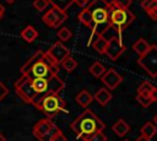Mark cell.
Masks as SVG:
<instances>
[{
	"mask_svg": "<svg viewBox=\"0 0 157 141\" xmlns=\"http://www.w3.org/2000/svg\"><path fill=\"white\" fill-rule=\"evenodd\" d=\"M67 18L66 12L60 11L55 7H52L50 10H48L43 16H42V21L50 28H56L59 26H61L64 23V21Z\"/></svg>",
	"mask_w": 157,
	"mask_h": 141,
	"instance_id": "obj_9",
	"label": "cell"
},
{
	"mask_svg": "<svg viewBox=\"0 0 157 141\" xmlns=\"http://www.w3.org/2000/svg\"><path fill=\"white\" fill-rule=\"evenodd\" d=\"M132 4V0H113L110 2L112 6L118 9H129V6Z\"/></svg>",
	"mask_w": 157,
	"mask_h": 141,
	"instance_id": "obj_31",
	"label": "cell"
},
{
	"mask_svg": "<svg viewBox=\"0 0 157 141\" xmlns=\"http://www.w3.org/2000/svg\"><path fill=\"white\" fill-rule=\"evenodd\" d=\"M21 37H22L26 42L32 43V42L36 40V38L38 37V32L36 31L34 27H32V26H27L26 28H23V29L21 31Z\"/></svg>",
	"mask_w": 157,
	"mask_h": 141,
	"instance_id": "obj_20",
	"label": "cell"
},
{
	"mask_svg": "<svg viewBox=\"0 0 157 141\" xmlns=\"http://www.w3.org/2000/svg\"><path fill=\"white\" fill-rule=\"evenodd\" d=\"M59 65L67 58V56H70V51H69V49L61 43V42H55L49 49H48V51H47Z\"/></svg>",
	"mask_w": 157,
	"mask_h": 141,
	"instance_id": "obj_11",
	"label": "cell"
},
{
	"mask_svg": "<svg viewBox=\"0 0 157 141\" xmlns=\"http://www.w3.org/2000/svg\"><path fill=\"white\" fill-rule=\"evenodd\" d=\"M126 47L124 45L121 38H113L107 42V48H105V51L104 54L112 59V60H117L124 51H125Z\"/></svg>",
	"mask_w": 157,
	"mask_h": 141,
	"instance_id": "obj_10",
	"label": "cell"
},
{
	"mask_svg": "<svg viewBox=\"0 0 157 141\" xmlns=\"http://www.w3.org/2000/svg\"><path fill=\"white\" fill-rule=\"evenodd\" d=\"M52 141H67V139H66V136L63 134V131L59 129V130L55 132V135L53 136Z\"/></svg>",
	"mask_w": 157,
	"mask_h": 141,
	"instance_id": "obj_35",
	"label": "cell"
},
{
	"mask_svg": "<svg viewBox=\"0 0 157 141\" xmlns=\"http://www.w3.org/2000/svg\"><path fill=\"white\" fill-rule=\"evenodd\" d=\"M153 124H155V125H157V115H155V116H153Z\"/></svg>",
	"mask_w": 157,
	"mask_h": 141,
	"instance_id": "obj_43",
	"label": "cell"
},
{
	"mask_svg": "<svg viewBox=\"0 0 157 141\" xmlns=\"http://www.w3.org/2000/svg\"><path fill=\"white\" fill-rule=\"evenodd\" d=\"M101 78H102L103 85H105V86L108 87V91L115 90V88L123 82L121 75H120L118 71H115L114 69H109L108 71H105Z\"/></svg>",
	"mask_w": 157,
	"mask_h": 141,
	"instance_id": "obj_12",
	"label": "cell"
},
{
	"mask_svg": "<svg viewBox=\"0 0 157 141\" xmlns=\"http://www.w3.org/2000/svg\"><path fill=\"white\" fill-rule=\"evenodd\" d=\"M75 99L78 105H81L82 108H87L91 104V102L93 101V96L87 90H82L81 92H78V94L76 96Z\"/></svg>",
	"mask_w": 157,
	"mask_h": 141,
	"instance_id": "obj_17",
	"label": "cell"
},
{
	"mask_svg": "<svg viewBox=\"0 0 157 141\" xmlns=\"http://www.w3.org/2000/svg\"><path fill=\"white\" fill-rule=\"evenodd\" d=\"M152 90H153L152 83H150V82H147V81H144V82H142V83L139 86V88H137V93H142V94H150Z\"/></svg>",
	"mask_w": 157,
	"mask_h": 141,
	"instance_id": "obj_30",
	"label": "cell"
},
{
	"mask_svg": "<svg viewBox=\"0 0 157 141\" xmlns=\"http://www.w3.org/2000/svg\"><path fill=\"white\" fill-rule=\"evenodd\" d=\"M0 141H6V139H5V136H4V135H2L1 132H0Z\"/></svg>",
	"mask_w": 157,
	"mask_h": 141,
	"instance_id": "obj_42",
	"label": "cell"
},
{
	"mask_svg": "<svg viewBox=\"0 0 157 141\" xmlns=\"http://www.w3.org/2000/svg\"><path fill=\"white\" fill-rule=\"evenodd\" d=\"M13 87H15V91L18 94V97L28 104L34 105L40 99V97L33 91V88L31 86V77L27 75H21L20 78L15 82Z\"/></svg>",
	"mask_w": 157,
	"mask_h": 141,
	"instance_id": "obj_6",
	"label": "cell"
},
{
	"mask_svg": "<svg viewBox=\"0 0 157 141\" xmlns=\"http://www.w3.org/2000/svg\"><path fill=\"white\" fill-rule=\"evenodd\" d=\"M125 141H128V140H125Z\"/></svg>",
	"mask_w": 157,
	"mask_h": 141,
	"instance_id": "obj_45",
	"label": "cell"
},
{
	"mask_svg": "<svg viewBox=\"0 0 157 141\" xmlns=\"http://www.w3.org/2000/svg\"><path fill=\"white\" fill-rule=\"evenodd\" d=\"M86 9L92 15V25L90 27L92 34L88 39L87 45H91L94 39H97L102 31L109 25V11H110V2L107 0H92Z\"/></svg>",
	"mask_w": 157,
	"mask_h": 141,
	"instance_id": "obj_1",
	"label": "cell"
},
{
	"mask_svg": "<svg viewBox=\"0 0 157 141\" xmlns=\"http://www.w3.org/2000/svg\"><path fill=\"white\" fill-rule=\"evenodd\" d=\"M75 2H76L80 7H82V9H85V7L88 5V0H75Z\"/></svg>",
	"mask_w": 157,
	"mask_h": 141,
	"instance_id": "obj_38",
	"label": "cell"
},
{
	"mask_svg": "<svg viewBox=\"0 0 157 141\" xmlns=\"http://www.w3.org/2000/svg\"><path fill=\"white\" fill-rule=\"evenodd\" d=\"M155 1H156V0H142V1H141V7H142L145 11H147V10L153 5Z\"/></svg>",
	"mask_w": 157,
	"mask_h": 141,
	"instance_id": "obj_37",
	"label": "cell"
},
{
	"mask_svg": "<svg viewBox=\"0 0 157 141\" xmlns=\"http://www.w3.org/2000/svg\"><path fill=\"white\" fill-rule=\"evenodd\" d=\"M49 5H52V7H55L60 11H66L74 2L75 0H48Z\"/></svg>",
	"mask_w": 157,
	"mask_h": 141,
	"instance_id": "obj_21",
	"label": "cell"
},
{
	"mask_svg": "<svg viewBox=\"0 0 157 141\" xmlns=\"http://www.w3.org/2000/svg\"><path fill=\"white\" fill-rule=\"evenodd\" d=\"M77 18H78V21L82 23V25H85L86 27H91V25H92V15H91V12L85 7V9H82V11L78 13V16H77Z\"/></svg>",
	"mask_w": 157,
	"mask_h": 141,
	"instance_id": "obj_25",
	"label": "cell"
},
{
	"mask_svg": "<svg viewBox=\"0 0 157 141\" xmlns=\"http://www.w3.org/2000/svg\"><path fill=\"white\" fill-rule=\"evenodd\" d=\"M136 101H137L144 108H147V107L152 103V99H151L150 94H142V93H137V96H136Z\"/></svg>",
	"mask_w": 157,
	"mask_h": 141,
	"instance_id": "obj_29",
	"label": "cell"
},
{
	"mask_svg": "<svg viewBox=\"0 0 157 141\" xmlns=\"http://www.w3.org/2000/svg\"><path fill=\"white\" fill-rule=\"evenodd\" d=\"M135 141H151V139H148V137L145 136V135H141V136H139Z\"/></svg>",
	"mask_w": 157,
	"mask_h": 141,
	"instance_id": "obj_40",
	"label": "cell"
},
{
	"mask_svg": "<svg viewBox=\"0 0 157 141\" xmlns=\"http://www.w3.org/2000/svg\"><path fill=\"white\" fill-rule=\"evenodd\" d=\"M66 71H69V72H71L72 70H75L76 69V66H77V61L74 59V58H71V56H67L61 64H60Z\"/></svg>",
	"mask_w": 157,
	"mask_h": 141,
	"instance_id": "obj_27",
	"label": "cell"
},
{
	"mask_svg": "<svg viewBox=\"0 0 157 141\" xmlns=\"http://www.w3.org/2000/svg\"><path fill=\"white\" fill-rule=\"evenodd\" d=\"M148 48H150V44L144 39V38H140V39H137L135 43H134V45H132V49H134V51L135 53H137L139 55H142V54H145L147 50H148Z\"/></svg>",
	"mask_w": 157,
	"mask_h": 141,
	"instance_id": "obj_22",
	"label": "cell"
},
{
	"mask_svg": "<svg viewBox=\"0 0 157 141\" xmlns=\"http://www.w3.org/2000/svg\"><path fill=\"white\" fill-rule=\"evenodd\" d=\"M91 45H92L93 49H94L96 51H98L99 54H104L105 48H107V42H105L102 37H98L97 39L93 40V43H92Z\"/></svg>",
	"mask_w": 157,
	"mask_h": 141,
	"instance_id": "obj_26",
	"label": "cell"
},
{
	"mask_svg": "<svg viewBox=\"0 0 157 141\" xmlns=\"http://www.w3.org/2000/svg\"><path fill=\"white\" fill-rule=\"evenodd\" d=\"M93 99H96L98 102V104H101V105H107L108 102H110V99H112V93L107 88H99L96 92V94L93 96Z\"/></svg>",
	"mask_w": 157,
	"mask_h": 141,
	"instance_id": "obj_16",
	"label": "cell"
},
{
	"mask_svg": "<svg viewBox=\"0 0 157 141\" xmlns=\"http://www.w3.org/2000/svg\"><path fill=\"white\" fill-rule=\"evenodd\" d=\"M48 5H49L48 0H34L33 1V7L37 11H44L48 7Z\"/></svg>",
	"mask_w": 157,
	"mask_h": 141,
	"instance_id": "obj_32",
	"label": "cell"
},
{
	"mask_svg": "<svg viewBox=\"0 0 157 141\" xmlns=\"http://www.w3.org/2000/svg\"><path fill=\"white\" fill-rule=\"evenodd\" d=\"M4 13H5V7L0 4V20L2 18V16H4Z\"/></svg>",
	"mask_w": 157,
	"mask_h": 141,
	"instance_id": "obj_41",
	"label": "cell"
},
{
	"mask_svg": "<svg viewBox=\"0 0 157 141\" xmlns=\"http://www.w3.org/2000/svg\"><path fill=\"white\" fill-rule=\"evenodd\" d=\"M64 87H65V83L58 75L50 76L48 78V93L59 94L64 90Z\"/></svg>",
	"mask_w": 157,
	"mask_h": 141,
	"instance_id": "obj_13",
	"label": "cell"
},
{
	"mask_svg": "<svg viewBox=\"0 0 157 141\" xmlns=\"http://www.w3.org/2000/svg\"><path fill=\"white\" fill-rule=\"evenodd\" d=\"M135 20L134 13L129 9H118L110 5L109 25L123 33V31Z\"/></svg>",
	"mask_w": 157,
	"mask_h": 141,
	"instance_id": "obj_5",
	"label": "cell"
},
{
	"mask_svg": "<svg viewBox=\"0 0 157 141\" xmlns=\"http://www.w3.org/2000/svg\"><path fill=\"white\" fill-rule=\"evenodd\" d=\"M150 97H151L152 102H156V101H157V88H156V87H153V90L151 91Z\"/></svg>",
	"mask_w": 157,
	"mask_h": 141,
	"instance_id": "obj_39",
	"label": "cell"
},
{
	"mask_svg": "<svg viewBox=\"0 0 157 141\" xmlns=\"http://www.w3.org/2000/svg\"><path fill=\"white\" fill-rule=\"evenodd\" d=\"M5 1H6V2H9V4H12V2H13V1H16V0H5Z\"/></svg>",
	"mask_w": 157,
	"mask_h": 141,
	"instance_id": "obj_44",
	"label": "cell"
},
{
	"mask_svg": "<svg viewBox=\"0 0 157 141\" xmlns=\"http://www.w3.org/2000/svg\"><path fill=\"white\" fill-rule=\"evenodd\" d=\"M42 50H37L20 69L21 75H27L31 78H49L50 71L47 67V65L42 61L43 56Z\"/></svg>",
	"mask_w": 157,
	"mask_h": 141,
	"instance_id": "obj_3",
	"label": "cell"
},
{
	"mask_svg": "<svg viewBox=\"0 0 157 141\" xmlns=\"http://www.w3.org/2000/svg\"><path fill=\"white\" fill-rule=\"evenodd\" d=\"M148 13V16L152 18V20H157V0L153 2V5L146 11Z\"/></svg>",
	"mask_w": 157,
	"mask_h": 141,
	"instance_id": "obj_34",
	"label": "cell"
},
{
	"mask_svg": "<svg viewBox=\"0 0 157 141\" xmlns=\"http://www.w3.org/2000/svg\"><path fill=\"white\" fill-rule=\"evenodd\" d=\"M90 72H91V75L92 76H94V77H102L103 76V74L105 72V67L103 66V64L102 63H99V61H94L91 66H90Z\"/></svg>",
	"mask_w": 157,
	"mask_h": 141,
	"instance_id": "obj_23",
	"label": "cell"
},
{
	"mask_svg": "<svg viewBox=\"0 0 157 141\" xmlns=\"http://www.w3.org/2000/svg\"><path fill=\"white\" fill-rule=\"evenodd\" d=\"M112 129H113V131H114L118 136H125V135L130 131V126H129V124H128L124 119H119L118 121H115V123L113 124Z\"/></svg>",
	"mask_w": 157,
	"mask_h": 141,
	"instance_id": "obj_18",
	"label": "cell"
},
{
	"mask_svg": "<svg viewBox=\"0 0 157 141\" xmlns=\"http://www.w3.org/2000/svg\"><path fill=\"white\" fill-rule=\"evenodd\" d=\"M58 130L59 128L49 118H45V119L38 120L34 124L32 132L39 141H52L53 136L55 135Z\"/></svg>",
	"mask_w": 157,
	"mask_h": 141,
	"instance_id": "obj_7",
	"label": "cell"
},
{
	"mask_svg": "<svg viewBox=\"0 0 157 141\" xmlns=\"http://www.w3.org/2000/svg\"><path fill=\"white\" fill-rule=\"evenodd\" d=\"M70 128L76 134L77 139H82L85 141L94 132L103 131L105 125L92 110L87 109L70 124Z\"/></svg>",
	"mask_w": 157,
	"mask_h": 141,
	"instance_id": "obj_2",
	"label": "cell"
},
{
	"mask_svg": "<svg viewBox=\"0 0 157 141\" xmlns=\"http://www.w3.org/2000/svg\"><path fill=\"white\" fill-rule=\"evenodd\" d=\"M56 36H58V38L61 40V42H66V40H69L70 38H71V31L69 29V28H66V27H61L59 31H58V33H56Z\"/></svg>",
	"mask_w": 157,
	"mask_h": 141,
	"instance_id": "obj_28",
	"label": "cell"
},
{
	"mask_svg": "<svg viewBox=\"0 0 157 141\" xmlns=\"http://www.w3.org/2000/svg\"><path fill=\"white\" fill-rule=\"evenodd\" d=\"M31 86L40 98L48 94V78H31Z\"/></svg>",
	"mask_w": 157,
	"mask_h": 141,
	"instance_id": "obj_14",
	"label": "cell"
},
{
	"mask_svg": "<svg viewBox=\"0 0 157 141\" xmlns=\"http://www.w3.org/2000/svg\"><path fill=\"white\" fill-rule=\"evenodd\" d=\"M137 64L151 77H157V45H150L148 50L140 55Z\"/></svg>",
	"mask_w": 157,
	"mask_h": 141,
	"instance_id": "obj_8",
	"label": "cell"
},
{
	"mask_svg": "<svg viewBox=\"0 0 157 141\" xmlns=\"http://www.w3.org/2000/svg\"><path fill=\"white\" fill-rule=\"evenodd\" d=\"M99 37H102L105 42H108V40L113 39V38H121V32H119L118 29H115L113 26L108 25V26L102 31V33H101Z\"/></svg>",
	"mask_w": 157,
	"mask_h": 141,
	"instance_id": "obj_19",
	"label": "cell"
},
{
	"mask_svg": "<svg viewBox=\"0 0 157 141\" xmlns=\"http://www.w3.org/2000/svg\"><path fill=\"white\" fill-rule=\"evenodd\" d=\"M34 107L37 109H39L40 112H43L49 119L53 118L54 115H56L58 113L65 110L66 108V103L65 101L59 96V94H44L36 104Z\"/></svg>",
	"mask_w": 157,
	"mask_h": 141,
	"instance_id": "obj_4",
	"label": "cell"
},
{
	"mask_svg": "<svg viewBox=\"0 0 157 141\" xmlns=\"http://www.w3.org/2000/svg\"><path fill=\"white\" fill-rule=\"evenodd\" d=\"M156 134H157V128H156V125H155L153 123H151V121L145 123L144 126L141 128V135H145V136H147L148 139L153 137Z\"/></svg>",
	"mask_w": 157,
	"mask_h": 141,
	"instance_id": "obj_24",
	"label": "cell"
},
{
	"mask_svg": "<svg viewBox=\"0 0 157 141\" xmlns=\"http://www.w3.org/2000/svg\"><path fill=\"white\" fill-rule=\"evenodd\" d=\"M85 141H107V136L103 134V131H97Z\"/></svg>",
	"mask_w": 157,
	"mask_h": 141,
	"instance_id": "obj_33",
	"label": "cell"
},
{
	"mask_svg": "<svg viewBox=\"0 0 157 141\" xmlns=\"http://www.w3.org/2000/svg\"><path fill=\"white\" fill-rule=\"evenodd\" d=\"M42 61L47 65V67L49 69V71H50V75L52 76H54V75H58L59 74V70H60V65L45 51V53H43V56H42Z\"/></svg>",
	"mask_w": 157,
	"mask_h": 141,
	"instance_id": "obj_15",
	"label": "cell"
},
{
	"mask_svg": "<svg viewBox=\"0 0 157 141\" xmlns=\"http://www.w3.org/2000/svg\"><path fill=\"white\" fill-rule=\"evenodd\" d=\"M7 93H9V90H7V87L0 81V101L2 99V98H5L6 96H7Z\"/></svg>",
	"mask_w": 157,
	"mask_h": 141,
	"instance_id": "obj_36",
	"label": "cell"
}]
</instances>
